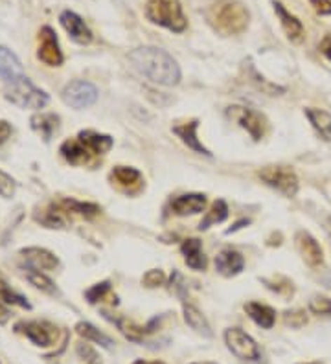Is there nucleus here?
<instances>
[{
	"label": "nucleus",
	"mask_w": 331,
	"mask_h": 364,
	"mask_svg": "<svg viewBox=\"0 0 331 364\" xmlns=\"http://www.w3.org/2000/svg\"><path fill=\"white\" fill-rule=\"evenodd\" d=\"M129 61L142 76H146L147 79H151L158 85L173 87L180 81L179 65L168 52L161 48L146 46V48L133 50L129 54Z\"/></svg>",
	"instance_id": "obj_1"
},
{
	"label": "nucleus",
	"mask_w": 331,
	"mask_h": 364,
	"mask_svg": "<svg viewBox=\"0 0 331 364\" xmlns=\"http://www.w3.org/2000/svg\"><path fill=\"white\" fill-rule=\"evenodd\" d=\"M208 25L223 35L243 34L248 26V10L238 0H215L206 10Z\"/></svg>",
	"instance_id": "obj_2"
},
{
	"label": "nucleus",
	"mask_w": 331,
	"mask_h": 364,
	"mask_svg": "<svg viewBox=\"0 0 331 364\" xmlns=\"http://www.w3.org/2000/svg\"><path fill=\"white\" fill-rule=\"evenodd\" d=\"M146 17L153 25H158L177 34L184 32L188 26L179 0H147Z\"/></svg>",
	"instance_id": "obj_3"
},
{
	"label": "nucleus",
	"mask_w": 331,
	"mask_h": 364,
	"mask_svg": "<svg viewBox=\"0 0 331 364\" xmlns=\"http://www.w3.org/2000/svg\"><path fill=\"white\" fill-rule=\"evenodd\" d=\"M6 100L22 109H43L48 103V94L37 88L26 76L15 79L6 88Z\"/></svg>",
	"instance_id": "obj_4"
},
{
	"label": "nucleus",
	"mask_w": 331,
	"mask_h": 364,
	"mask_svg": "<svg viewBox=\"0 0 331 364\" xmlns=\"http://www.w3.org/2000/svg\"><path fill=\"white\" fill-rule=\"evenodd\" d=\"M259 179L285 197H295L298 191V179L289 168L283 166H267L259 171Z\"/></svg>",
	"instance_id": "obj_5"
},
{
	"label": "nucleus",
	"mask_w": 331,
	"mask_h": 364,
	"mask_svg": "<svg viewBox=\"0 0 331 364\" xmlns=\"http://www.w3.org/2000/svg\"><path fill=\"white\" fill-rule=\"evenodd\" d=\"M224 342L229 346V350L243 360H259L262 351H259L256 340L250 335H247L239 328H230L224 331Z\"/></svg>",
	"instance_id": "obj_6"
},
{
	"label": "nucleus",
	"mask_w": 331,
	"mask_h": 364,
	"mask_svg": "<svg viewBox=\"0 0 331 364\" xmlns=\"http://www.w3.org/2000/svg\"><path fill=\"white\" fill-rule=\"evenodd\" d=\"M227 114H229L230 120L238 121L239 126L243 127V129H247L254 140H262V136L265 135V129H267V120H265V116H263L262 112L254 111V109L238 107V105H234V107H229Z\"/></svg>",
	"instance_id": "obj_7"
},
{
	"label": "nucleus",
	"mask_w": 331,
	"mask_h": 364,
	"mask_svg": "<svg viewBox=\"0 0 331 364\" xmlns=\"http://www.w3.org/2000/svg\"><path fill=\"white\" fill-rule=\"evenodd\" d=\"M97 100V88L88 81H72L63 88V102L74 109L93 105Z\"/></svg>",
	"instance_id": "obj_8"
},
{
	"label": "nucleus",
	"mask_w": 331,
	"mask_h": 364,
	"mask_svg": "<svg viewBox=\"0 0 331 364\" xmlns=\"http://www.w3.org/2000/svg\"><path fill=\"white\" fill-rule=\"evenodd\" d=\"M17 331L25 333L35 346H54L58 342L59 331L50 322H20L17 324Z\"/></svg>",
	"instance_id": "obj_9"
},
{
	"label": "nucleus",
	"mask_w": 331,
	"mask_h": 364,
	"mask_svg": "<svg viewBox=\"0 0 331 364\" xmlns=\"http://www.w3.org/2000/svg\"><path fill=\"white\" fill-rule=\"evenodd\" d=\"M37 58L48 67H59L63 63V52L59 48L58 37L55 32L48 26H44L39 32V50H37Z\"/></svg>",
	"instance_id": "obj_10"
},
{
	"label": "nucleus",
	"mask_w": 331,
	"mask_h": 364,
	"mask_svg": "<svg viewBox=\"0 0 331 364\" xmlns=\"http://www.w3.org/2000/svg\"><path fill=\"white\" fill-rule=\"evenodd\" d=\"M295 241H297V248L300 256L304 257V262L309 265V267H318L322 262H324V254H322V248L318 245V241L313 238L309 232H297L295 236Z\"/></svg>",
	"instance_id": "obj_11"
},
{
	"label": "nucleus",
	"mask_w": 331,
	"mask_h": 364,
	"mask_svg": "<svg viewBox=\"0 0 331 364\" xmlns=\"http://www.w3.org/2000/svg\"><path fill=\"white\" fill-rule=\"evenodd\" d=\"M20 256H22L26 265L29 269H34V271H54L59 265L58 257L50 250H46V248H25V250H20Z\"/></svg>",
	"instance_id": "obj_12"
},
{
	"label": "nucleus",
	"mask_w": 331,
	"mask_h": 364,
	"mask_svg": "<svg viewBox=\"0 0 331 364\" xmlns=\"http://www.w3.org/2000/svg\"><path fill=\"white\" fill-rule=\"evenodd\" d=\"M59 20H61L63 28L67 29V34L78 44H88L93 41V32L85 25V20L79 15L74 13V11H63Z\"/></svg>",
	"instance_id": "obj_13"
},
{
	"label": "nucleus",
	"mask_w": 331,
	"mask_h": 364,
	"mask_svg": "<svg viewBox=\"0 0 331 364\" xmlns=\"http://www.w3.org/2000/svg\"><path fill=\"white\" fill-rule=\"evenodd\" d=\"M61 155L65 156V161L74 166L93 164L94 156H96L79 138H72V140L65 142L63 146H61Z\"/></svg>",
	"instance_id": "obj_14"
},
{
	"label": "nucleus",
	"mask_w": 331,
	"mask_h": 364,
	"mask_svg": "<svg viewBox=\"0 0 331 364\" xmlns=\"http://www.w3.org/2000/svg\"><path fill=\"white\" fill-rule=\"evenodd\" d=\"M109 179L112 180V184H116L123 191H137L144 182L140 171L135 170V168H127V166H116L111 171Z\"/></svg>",
	"instance_id": "obj_15"
},
{
	"label": "nucleus",
	"mask_w": 331,
	"mask_h": 364,
	"mask_svg": "<svg viewBox=\"0 0 331 364\" xmlns=\"http://www.w3.org/2000/svg\"><path fill=\"white\" fill-rule=\"evenodd\" d=\"M103 315H105V318L114 322V324L118 325V330L122 331L123 335H126L129 340H133V342H144V340H146V335H149L151 331H155L153 330V325H155L156 321H153L151 324L146 325V328H142V325L135 324V322L126 318V316H111L107 311H105Z\"/></svg>",
	"instance_id": "obj_16"
},
{
	"label": "nucleus",
	"mask_w": 331,
	"mask_h": 364,
	"mask_svg": "<svg viewBox=\"0 0 331 364\" xmlns=\"http://www.w3.org/2000/svg\"><path fill=\"white\" fill-rule=\"evenodd\" d=\"M243 256L239 252H236V250H232V248H224V250H221V252L215 256V269H217V272L223 274V276H236V274H239V272L243 271Z\"/></svg>",
	"instance_id": "obj_17"
},
{
	"label": "nucleus",
	"mask_w": 331,
	"mask_h": 364,
	"mask_svg": "<svg viewBox=\"0 0 331 364\" xmlns=\"http://www.w3.org/2000/svg\"><path fill=\"white\" fill-rule=\"evenodd\" d=\"M206 208V197L203 194L179 195L171 201V210L175 215H194Z\"/></svg>",
	"instance_id": "obj_18"
},
{
	"label": "nucleus",
	"mask_w": 331,
	"mask_h": 364,
	"mask_svg": "<svg viewBox=\"0 0 331 364\" xmlns=\"http://www.w3.org/2000/svg\"><path fill=\"white\" fill-rule=\"evenodd\" d=\"M273 6H274V11H276L278 15V19H280V25H282L283 32H285V35H288L289 39L295 41V43L302 41L304 37L302 22H300L295 15L289 13V11L283 8V4H280V2H273Z\"/></svg>",
	"instance_id": "obj_19"
},
{
	"label": "nucleus",
	"mask_w": 331,
	"mask_h": 364,
	"mask_svg": "<svg viewBox=\"0 0 331 364\" xmlns=\"http://www.w3.org/2000/svg\"><path fill=\"white\" fill-rule=\"evenodd\" d=\"M180 250L184 254V262L188 267H191L194 271H206L208 262H206V256L203 254V245H201L199 239H184Z\"/></svg>",
	"instance_id": "obj_20"
},
{
	"label": "nucleus",
	"mask_w": 331,
	"mask_h": 364,
	"mask_svg": "<svg viewBox=\"0 0 331 364\" xmlns=\"http://www.w3.org/2000/svg\"><path fill=\"white\" fill-rule=\"evenodd\" d=\"M22 65L17 59L13 52H10L4 46H0V78L6 81H15V79L22 78Z\"/></svg>",
	"instance_id": "obj_21"
},
{
	"label": "nucleus",
	"mask_w": 331,
	"mask_h": 364,
	"mask_svg": "<svg viewBox=\"0 0 331 364\" xmlns=\"http://www.w3.org/2000/svg\"><path fill=\"white\" fill-rule=\"evenodd\" d=\"M197 127H199V121L194 120V121H188V123H182V126L173 127V133L179 136L180 140L184 142L186 146L191 147L194 151H197V153H201V155L212 156V153H210V151L206 149L203 144H201L199 138H197V135H195V133H197Z\"/></svg>",
	"instance_id": "obj_22"
},
{
	"label": "nucleus",
	"mask_w": 331,
	"mask_h": 364,
	"mask_svg": "<svg viewBox=\"0 0 331 364\" xmlns=\"http://www.w3.org/2000/svg\"><path fill=\"white\" fill-rule=\"evenodd\" d=\"M245 311H247V315L252 318L254 322L265 330H271L276 322V313H274L273 307L265 306V304H258V302H248L247 306H245Z\"/></svg>",
	"instance_id": "obj_23"
},
{
	"label": "nucleus",
	"mask_w": 331,
	"mask_h": 364,
	"mask_svg": "<svg viewBox=\"0 0 331 364\" xmlns=\"http://www.w3.org/2000/svg\"><path fill=\"white\" fill-rule=\"evenodd\" d=\"M78 138L88 147V149L93 151L96 156L105 155L107 151H111L112 144H114L109 135H100V133L94 131H81L78 135Z\"/></svg>",
	"instance_id": "obj_24"
},
{
	"label": "nucleus",
	"mask_w": 331,
	"mask_h": 364,
	"mask_svg": "<svg viewBox=\"0 0 331 364\" xmlns=\"http://www.w3.org/2000/svg\"><path fill=\"white\" fill-rule=\"evenodd\" d=\"M184 321L186 324L190 325L191 330H195L197 333L205 337H212V330H210L208 321L205 318V315L201 313L199 309L191 304H184Z\"/></svg>",
	"instance_id": "obj_25"
},
{
	"label": "nucleus",
	"mask_w": 331,
	"mask_h": 364,
	"mask_svg": "<svg viewBox=\"0 0 331 364\" xmlns=\"http://www.w3.org/2000/svg\"><path fill=\"white\" fill-rule=\"evenodd\" d=\"M76 333H78L79 337H83L85 340L96 342V344L103 346V348H107V350H111L112 346H114L111 337L102 333V331L97 330V328H94L93 324H88V322H79V324L76 325Z\"/></svg>",
	"instance_id": "obj_26"
},
{
	"label": "nucleus",
	"mask_w": 331,
	"mask_h": 364,
	"mask_svg": "<svg viewBox=\"0 0 331 364\" xmlns=\"http://www.w3.org/2000/svg\"><path fill=\"white\" fill-rule=\"evenodd\" d=\"M307 118L311 121V126L320 133L324 140L331 142V114L322 109H307Z\"/></svg>",
	"instance_id": "obj_27"
},
{
	"label": "nucleus",
	"mask_w": 331,
	"mask_h": 364,
	"mask_svg": "<svg viewBox=\"0 0 331 364\" xmlns=\"http://www.w3.org/2000/svg\"><path fill=\"white\" fill-rule=\"evenodd\" d=\"M61 206L65 208V212L69 215H81V217H94L102 212V208L97 204L93 203H79L76 199H63L59 201Z\"/></svg>",
	"instance_id": "obj_28"
},
{
	"label": "nucleus",
	"mask_w": 331,
	"mask_h": 364,
	"mask_svg": "<svg viewBox=\"0 0 331 364\" xmlns=\"http://www.w3.org/2000/svg\"><path fill=\"white\" fill-rule=\"evenodd\" d=\"M59 126V118L55 114H35L32 118V127L48 142Z\"/></svg>",
	"instance_id": "obj_29"
},
{
	"label": "nucleus",
	"mask_w": 331,
	"mask_h": 364,
	"mask_svg": "<svg viewBox=\"0 0 331 364\" xmlns=\"http://www.w3.org/2000/svg\"><path fill=\"white\" fill-rule=\"evenodd\" d=\"M227 217H229V206H227V203H224L223 199H217L214 204H212V208L206 212L205 219L201 221L199 230H206L210 229L212 224L223 223Z\"/></svg>",
	"instance_id": "obj_30"
},
{
	"label": "nucleus",
	"mask_w": 331,
	"mask_h": 364,
	"mask_svg": "<svg viewBox=\"0 0 331 364\" xmlns=\"http://www.w3.org/2000/svg\"><path fill=\"white\" fill-rule=\"evenodd\" d=\"M28 282L32 283L34 287H37V289H41L43 292H48V295H58V289H55L54 282L50 280V278H46L44 274H41V271H32L28 272Z\"/></svg>",
	"instance_id": "obj_31"
},
{
	"label": "nucleus",
	"mask_w": 331,
	"mask_h": 364,
	"mask_svg": "<svg viewBox=\"0 0 331 364\" xmlns=\"http://www.w3.org/2000/svg\"><path fill=\"white\" fill-rule=\"evenodd\" d=\"M262 282L265 283L271 291H276L278 295H282V297H291L292 292H295V287H292V283L289 282L288 278H283V276H276V278H273V280L263 278Z\"/></svg>",
	"instance_id": "obj_32"
},
{
	"label": "nucleus",
	"mask_w": 331,
	"mask_h": 364,
	"mask_svg": "<svg viewBox=\"0 0 331 364\" xmlns=\"http://www.w3.org/2000/svg\"><path fill=\"white\" fill-rule=\"evenodd\" d=\"M0 300L6 302V304H13V306H19V307H25V309H29V304L26 302V298L11 291L10 287L6 285L2 280H0Z\"/></svg>",
	"instance_id": "obj_33"
},
{
	"label": "nucleus",
	"mask_w": 331,
	"mask_h": 364,
	"mask_svg": "<svg viewBox=\"0 0 331 364\" xmlns=\"http://www.w3.org/2000/svg\"><path fill=\"white\" fill-rule=\"evenodd\" d=\"M109 295H111V283L102 282L90 287V289L85 292V298L88 300V304H97V302L105 300Z\"/></svg>",
	"instance_id": "obj_34"
},
{
	"label": "nucleus",
	"mask_w": 331,
	"mask_h": 364,
	"mask_svg": "<svg viewBox=\"0 0 331 364\" xmlns=\"http://www.w3.org/2000/svg\"><path fill=\"white\" fill-rule=\"evenodd\" d=\"M309 311L318 316H331V298L315 297L309 300Z\"/></svg>",
	"instance_id": "obj_35"
},
{
	"label": "nucleus",
	"mask_w": 331,
	"mask_h": 364,
	"mask_svg": "<svg viewBox=\"0 0 331 364\" xmlns=\"http://www.w3.org/2000/svg\"><path fill=\"white\" fill-rule=\"evenodd\" d=\"M15 188H17V182H15L8 173H4V171L0 170V195H2L4 199H10V197H13Z\"/></svg>",
	"instance_id": "obj_36"
},
{
	"label": "nucleus",
	"mask_w": 331,
	"mask_h": 364,
	"mask_svg": "<svg viewBox=\"0 0 331 364\" xmlns=\"http://www.w3.org/2000/svg\"><path fill=\"white\" fill-rule=\"evenodd\" d=\"M166 282V276L164 272L161 269H151V271H147L142 278V283L146 287H158V285H164Z\"/></svg>",
	"instance_id": "obj_37"
},
{
	"label": "nucleus",
	"mask_w": 331,
	"mask_h": 364,
	"mask_svg": "<svg viewBox=\"0 0 331 364\" xmlns=\"http://www.w3.org/2000/svg\"><path fill=\"white\" fill-rule=\"evenodd\" d=\"M78 355L83 360H87L88 364H102V359L97 357V353L94 351V348L90 344H85V342H79L78 344Z\"/></svg>",
	"instance_id": "obj_38"
},
{
	"label": "nucleus",
	"mask_w": 331,
	"mask_h": 364,
	"mask_svg": "<svg viewBox=\"0 0 331 364\" xmlns=\"http://www.w3.org/2000/svg\"><path fill=\"white\" fill-rule=\"evenodd\" d=\"M285 324L292 325V328H302L307 324V316L304 311H288L285 313Z\"/></svg>",
	"instance_id": "obj_39"
},
{
	"label": "nucleus",
	"mask_w": 331,
	"mask_h": 364,
	"mask_svg": "<svg viewBox=\"0 0 331 364\" xmlns=\"http://www.w3.org/2000/svg\"><path fill=\"white\" fill-rule=\"evenodd\" d=\"M318 15H331V0H309Z\"/></svg>",
	"instance_id": "obj_40"
},
{
	"label": "nucleus",
	"mask_w": 331,
	"mask_h": 364,
	"mask_svg": "<svg viewBox=\"0 0 331 364\" xmlns=\"http://www.w3.org/2000/svg\"><path fill=\"white\" fill-rule=\"evenodd\" d=\"M171 285H175V291L179 292L180 297H184V295H186L184 280H182V276H180L177 271H173V274H171Z\"/></svg>",
	"instance_id": "obj_41"
},
{
	"label": "nucleus",
	"mask_w": 331,
	"mask_h": 364,
	"mask_svg": "<svg viewBox=\"0 0 331 364\" xmlns=\"http://www.w3.org/2000/svg\"><path fill=\"white\" fill-rule=\"evenodd\" d=\"M10 135H11V126L8 123V121L0 120V146L10 138Z\"/></svg>",
	"instance_id": "obj_42"
},
{
	"label": "nucleus",
	"mask_w": 331,
	"mask_h": 364,
	"mask_svg": "<svg viewBox=\"0 0 331 364\" xmlns=\"http://www.w3.org/2000/svg\"><path fill=\"white\" fill-rule=\"evenodd\" d=\"M320 52L331 61V35H326L320 43Z\"/></svg>",
	"instance_id": "obj_43"
},
{
	"label": "nucleus",
	"mask_w": 331,
	"mask_h": 364,
	"mask_svg": "<svg viewBox=\"0 0 331 364\" xmlns=\"http://www.w3.org/2000/svg\"><path fill=\"white\" fill-rule=\"evenodd\" d=\"M8 318H10V311L6 309V307L0 304V324H6Z\"/></svg>",
	"instance_id": "obj_44"
},
{
	"label": "nucleus",
	"mask_w": 331,
	"mask_h": 364,
	"mask_svg": "<svg viewBox=\"0 0 331 364\" xmlns=\"http://www.w3.org/2000/svg\"><path fill=\"white\" fill-rule=\"evenodd\" d=\"M243 224H248V221H247V219H243V221H239V223H236L234 227H232V229H229V230H227V234H232V232H236V230H239V229H241V227H243Z\"/></svg>",
	"instance_id": "obj_45"
},
{
	"label": "nucleus",
	"mask_w": 331,
	"mask_h": 364,
	"mask_svg": "<svg viewBox=\"0 0 331 364\" xmlns=\"http://www.w3.org/2000/svg\"><path fill=\"white\" fill-rule=\"evenodd\" d=\"M135 364H162V363H146V360H137Z\"/></svg>",
	"instance_id": "obj_46"
},
{
	"label": "nucleus",
	"mask_w": 331,
	"mask_h": 364,
	"mask_svg": "<svg viewBox=\"0 0 331 364\" xmlns=\"http://www.w3.org/2000/svg\"><path fill=\"white\" fill-rule=\"evenodd\" d=\"M197 364H201V363H197ZM203 364H215V363H203Z\"/></svg>",
	"instance_id": "obj_47"
},
{
	"label": "nucleus",
	"mask_w": 331,
	"mask_h": 364,
	"mask_svg": "<svg viewBox=\"0 0 331 364\" xmlns=\"http://www.w3.org/2000/svg\"><path fill=\"white\" fill-rule=\"evenodd\" d=\"M302 364H317V363H302Z\"/></svg>",
	"instance_id": "obj_48"
}]
</instances>
